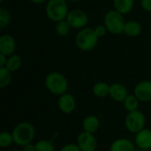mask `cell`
I'll list each match as a JSON object with an SVG mask.
<instances>
[{"label":"cell","instance_id":"obj_29","mask_svg":"<svg viewBox=\"0 0 151 151\" xmlns=\"http://www.w3.org/2000/svg\"><path fill=\"white\" fill-rule=\"evenodd\" d=\"M22 151H36L35 144L31 142L29 144L25 145L24 147H22Z\"/></svg>","mask_w":151,"mask_h":151},{"label":"cell","instance_id":"obj_4","mask_svg":"<svg viewBox=\"0 0 151 151\" xmlns=\"http://www.w3.org/2000/svg\"><path fill=\"white\" fill-rule=\"evenodd\" d=\"M69 12L66 0H48L45 6V14L47 18L57 23L66 19Z\"/></svg>","mask_w":151,"mask_h":151},{"label":"cell","instance_id":"obj_22","mask_svg":"<svg viewBox=\"0 0 151 151\" xmlns=\"http://www.w3.org/2000/svg\"><path fill=\"white\" fill-rule=\"evenodd\" d=\"M12 72L6 67H0V88H4L10 85L12 81Z\"/></svg>","mask_w":151,"mask_h":151},{"label":"cell","instance_id":"obj_30","mask_svg":"<svg viewBox=\"0 0 151 151\" xmlns=\"http://www.w3.org/2000/svg\"><path fill=\"white\" fill-rule=\"evenodd\" d=\"M7 59H8V57L7 56L0 53V67H4L6 65Z\"/></svg>","mask_w":151,"mask_h":151},{"label":"cell","instance_id":"obj_32","mask_svg":"<svg viewBox=\"0 0 151 151\" xmlns=\"http://www.w3.org/2000/svg\"><path fill=\"white\" fill-rule=\"evenodd\" d=\"M67 2H72V3H75V2H79V1H81V0H66Z\"/></svg>","mask_w":151,"mask_h":151},{"label":"cell","instance_id":"obj_13","mask_svg":"<svg viewBox=\"0 0 151 151\" xmlns=\"http://www.w3.org/2000/svg\"><path fill=\"white\" fill-rule=\"evenodd\" d=\"M128 90L127 87L122 83H113L110 87L109 96L117 103H123L128 96Z\"/></svg>","mask_w":151,"mask_h":151},{"label":"cell","instance_id":"obj_3","mask_svg":"<svg viewBox=\"0 0 151 151\" xmlns=\"http://www.w3.org/2000/svg\"><path fill=\"white\" fill-rule=\"evenodd\" d=\"M99 37L96 35L95 29L92 27H84L77 33L75 36V45L82 51H90L94 50L98 43Z\"/></svg>","mask_w":151,"mask_h":151},{"label":"cell","instance_id":"obj_35","mask_svg":"<svg viewBox=\"0 0 151 151\" xmlns=\"http://www.w3.org/2000/svg\"><path fill=\"white\" fill-rule=\"evenodd\" d=\"M150 31H151V22H150Z\"/></svg>","mask_w":151,"mask_h":151},{"label":"cell","instance_id":"obj_24","mask_svg":"<svg viewBox=\"0 0 151 151\" xmlns=\"http://www.w3.org/2000/svg\"><path fill=\"white\" fill-rule=\"evenodd\" d=\"M11 22V13L5 8H0V29L6 27Z\"/></svg>","mask_w":151,"mask_h":151},{"label":"cell","instance_id":"obj_14","mask_svg":"<svg viewBox=\"0 0 151 151\" xmlns=\"http://www.w3.org/2000/svg\"><path fill=\"white\" fill-rule=\"evenodd\" d=\"M135 144L127 138H119L115 140L110 147V151H136Z\"/></svg>","mask_w":151,"mask_h":151},{"label":"cell","instance_id":"obj_10","mask_svg":"<svg viewBox=\"0 0 151 151\" xmlns=\"http://www.w3.org/2000/svg\"><path fill=\"white\" fill-rule=\"evenodd\" d=\"M58 106L60 111H62L63 113L70 114L75 111L77 103L73 95H71L70 93H65L58 96Z\"/></svg>","mask_w":151,"mask_h":151},{"label":"cell","instance_id":"obj_11","mask_svg":"<svg viewBox=\"0 0 151 151\" xmlns=\"http://www.w3.org/2000/svg\"><path fill=\"white\" fill-rule=\"evenodd\" d=\"M134 144L140 150H151V129L144 128L135 134Z\"/></svg>","mask_w":151,"mask_h":151},{"label":"cell","instance_id":"obj_20","mask_svg":"<svg viewBox=\"0 0 151 151\" xmlns=\"http://www.w3.org/2000/svg\"><path fill=\"white\" fill-rule=\"evenodd\" d=\"M140 101L139 99L135 96L134 94L133 95H128L127 97L125 99V101L123 102V105L124 108L127 110V112H131V111H134L139 110V105H140Z\"/></svg>","mask_w":151,"mask_h":151},{"label":"cell","instance_id":"obj_1","mask_svg":"<svg viewBox=\"0 0 151 151\" xmlns=\"http://www.w3.org/2000/svg\"><path fill=\"white\" fill-rule=\"evenodd\" d=\"M14 144L24 147L33 142L35 136V129L34 126L27 121L18 123L12 131Z\"/></svg>","mask_w":151,"mask_h":151},{"label":"cell","instance_id":"obj_18","mask_svg":"<svg viewBox=\"0 0 151 151\" xmlns=\"http://www.w3.org/2000/svg\"><path fill=\"white\" fill-rule=\"evenodd\" d=\"M110 87L111 85L104 81H98L93 86L92 91L96 96L99 98H104L110 94Z\"/></svg>","mask_w":151,"mask_h":151},{"label":"cell","instance_id":"obj_25","mask_svg":"<svg viewBox=\"0 0 151 151\" xmlns=\"http://www.w3.org/2000/svg\"><path fill=\"white\" fill-rule=\"evenodd\" d=\"M36 151H55L54 145L48 140H40L35 143Z\"/></svg>","mask_w":151,"mask_h":151},{"label":"cell","instance_id":"obj_27","mask_svg":"<svg viewBox=\"0 0 151 151\" xmlns=\"http://www.w3.org/2000/svg\"><path fill=\"white\" fill-rule=\"evenodd\" d=\"M59 151H81L76 143H67L64 145Z\"/></svg>","mask_w":151,"mask_h":151},{"label":"cell","instance_id":"obj_5","mask_svg":"<svg viewBox=\"0 0 151 151\" xmlns=\"http://www.w3.org/2000/svg\"><path fill=\"white\" fill-rule=\"evenodd\" d=\"M126 22L124 15L114 9L108 11L104 16V25L106 27L108 32L112 35L124 33Z\"/></svg>","mask_w":151,"mask_h":151},{"label":"cell","instance_id":"obj_21","mask_svg":"<svg viewBox=\"0 0 151 151\" xmlns=\"http://www.w3.org/2000/svg\"><path fill=\"white\" fill-rule=\"evenodd\" d=\"M71 28L72 27L66 19L58 21L55 25V31L59 36H67L70 34Z\"/></svg>","mask_w":151,"mask_h":151},{"label":"cell","instance_id":"obj_8","mask_svg":"<svg viewBox=\"0 0 151 151\" xmlns=\"http://www.w3.org/2000/svg\"><path fill=\"white\" fill-rule=\"evenodd\" d=\"M76 144L81 151H96L98 144L94 134L88 132H81L77 137Z\"/></svg>","mask_w":151,"mask_h":151},{"label":"cell","instance_id":"obj_31","mask_svg":"<svg viewBox=\"0 0 151 151\" xmlns=\"http://www.w3.org/2000/svg\"><path fill=\"white\" fill-rule=\"evenodd\" d=\"M29 1L33 4H42L47 2L48 0H29Z\"/></svg>","mask_w":151,"mask_h":151},{"label":"cell","instance_id":"obj_12","mask_svg":"<svg viewBox=\"0 0 151 151\" xmlns=\"http://www.w3.org/2000/svg\"><path fill=\"white\" fill-rule=\"evenodd\" d=\"M16 50V41L11 35H3L0 36V53L7 57L14 54Z\"/></svg>","mask_w":151,"mask_h":151},{"label":"cell","instance_id":"obj_2","mask_svg":"<svg viewBox=\"0 0 151 151\" xmlns=\"http://www.w3.org/2000/svg\"><path fill=\"white\" fill-rule=\"evenodd\" d=\"M45 87L52 95L60 96L68 90V81L66 77L59 72H51L48 73L44 80Z\"/></svg>","mask_w":151,"mask_h":151},{"label":"cell","instance_id":"obj_6","mask_svg":"<svg viewBox=\"0 0 151 151\" xmlns=\"http://www.w3.org/2000/svg\"><path fill=\"white\" fill-rule=\"evenodd\" d=\"M125 126L127 130L134 134L143 130L146 126V117L144 113L139 110L128 112L125 119Z\"/></svg>","mask_w":151,"mask_h":151},{"label":"cell","instance_id":"obj_28","mask_svg":"<svg viewBox=\"0 0 151 151\" xmlns=\"http://www.w3.org/2000/svg\"><path fill=\"white\" fill-rule=\"evenodd\" d=\"M142 8L148 12H151V0H141Z\"/></svg>","mask_w":151,"mask_h":151},{"label":"cell","instance_id":"obj_26","mask_svg":"<svg viewBox=\"0 0 151 151\" xmlns=\"http://www.w3.org/2000/svg\"><path fill=\"white\" fill-rule=\"evenodd\" d=\"M94 29H95V32H96V35H97L99 38H102V37L105 36L106 34L108 33V30H107L106 27H105L104 24H102V25H97L96 27H94Z\"/></svg>","mask_w":151,"mask_h":151},{"label":"cell","instance_id":"obj_9","mask_svg":"<svg viewBox=\"0 0 151 151\" xmlns=\"http://www.w3.org/2000/svg\"><path fill=\"white\" fill-rule=\"evenodd\" d=\"M134 94L142 103L151 102V81L144 80L136 84Z\"/></svg>","mask_w":151,"mask_h":151},{"label":"cell","instance_id":"obj_33","mask_svg":"<svg viewBox=\"0 0 151 151\" xmlns=\"http://www.w3.org/2000/svg\"><path fill=\"white\" fill-rule=\"evenodd\" d=\"M136 151H149V150H140V149H138V150H136Z\"/></svg>","mask_w":151,"mask_h":151},{"label":"cell","instance_id":"obj_17","mask_svg":"<svg viewBox=\"0 0 151 151\" xmlns=\"http://www.w3.org/2000/svg\"><path fill=\"white\" fill-rule=\"evenodd\" d=\"M134 5V0H113L114 10L125 15L129 13Z\"/></svg>","mask_w":151,"mask_h":151},{"label":"cell","instance_id":"obj_16","mask_svg":"<svg viewBox=\"0 0 151 151\" xmlns=\"http://www.w3.org/2000/svg\"><path fill=\"white\" fill-rule=\"evenodd\" d=\"M142 31V24L134 19L128 20L126 22L125 28H124V34L128 37H136L141 35Z\"/></svg>","mask_w":151,"mask_h":151},{"label":"cell","instance_id":"obj_15","mask_svg":"<svg viewBox=\"0 0 151 151\" xmlns=\"http://www.w3.org/2000/svg\"><path fill=\"white\" fill-rule=\"evenodd\" d=\"M100 127V120L95 115H88L82 120V128L83 131L95 134L99 130Z\"/></svg>","mask_w":151,"mask_h":151},{"label":"cell","instance_id":"obj_19","mask_svg":"<svg viewBox=\"0 0 151 151\" xmlns=\"http://www.w3.org/2000/svg\"><path fill=\"white\" fill-rule=\"evenodd\" d=\"M21 64H22V59H21L20 56L14 53L13 55L8 57L7 63L4 67H6L10 72L15 73L20 68Z\"/></svg>","mask_w":151,"mask_h":151},{"label":"cell","instance_id":"obj_7","mask_svg":"<svg viewBox=\"0 0 151 151\" xmlns=\"http://www.w3.org/2000/svg\"><path fill=\"white\" fill-rule=\"evenodd\" d=\"M65 19L71 25L72 28L79 30L86 27L88 23V16L87 12L81 9H73L69 11Z\"/></svg>","mask_w":151,"mask_h":151},{"label":"cell","instance_id":"obj_23","mask_svg":"<svg viewBox=\"0 0 151 151\" xmlns=\"http://www.w3.org/2000/svg\"><path fill=\"white\" fill-rule=\"evenodd\" d=\"M12 143H14L13 141V136L12 132H6L4 131L0 134V147L2 149H6L9 148Z\"/></svg>","mask_w":151,"mask_h":151},{"label":"cell","instance_id":"obj_34","mask_svg":"<svg viewBox=\"0 0 151 151\" xmlns=\"http://www.w3.org/2000/svg\"><path fill=\"white\" fill-rule=\"evenodd\" d=\"M10 151H21V150H10Z\"/></svg>","mask_w":151,"mask_h":151}]
</instances>
